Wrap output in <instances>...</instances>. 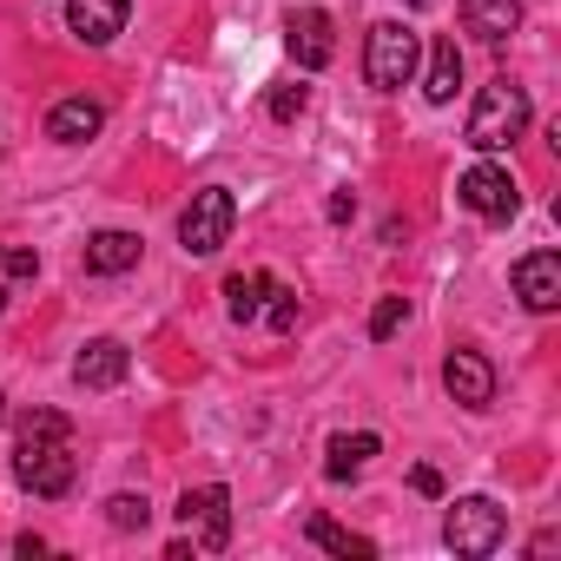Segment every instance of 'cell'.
I'll list each match as a JSON object with an SVG mask.
<instances>
[{
  "mask_svg": "<svg viewBox=\"0 0 561 561\" xmlns=\"http://www.w3.org/2000/svg\"><path fill=\"white\" fill-rule=\"evenodd\" d=\"M14 476L34 495H67L80 462H73V423L60 410H27L21 416V443H14Z\"/></svg>",
  "mask_w": 561,
  "mask_h": 561,
  "instance_id": "1",
  "label": "cell"
},
{
  "mask_svg": "<svg viewBox=\"0 0 561 561\" xmlns=\"http://www.w3.org/2000/svg\"><path fill=\"white\" fill-rule=\"evenodd\" d=\"M528 119H535L528 87H515V80H489V87H482V100L469 106L462 139H469L476 152H502V146H515V139L528 133Z\"/></svg>",
  "mask_w": 561,
  "mask_h": 561,
  "instance_id": "2",
  "label": "cell"
},
{
  "mask_svg": "<svg viewBox=\"0 0 561 561\" xmlns=\"http://www.w3.org/2000/svg\"><path fill=\"white\" fill-rule=\"evenodd\" d=\"M416 60H423V41L403 27V21H377L370 41H364V80L377 93H397L416 80Z\"/></svg>",
  "mask_w": 561,
  "mask_h": 561,
  "instance_id": "3",
  "label": "cell"
},
{
  "mask_svg": "<svg viewBox=\"0 0 561 561\" xmlns=\"http://www.w3.org/2000/svg\"><path fill=\"white\" fill-rule=\"evenodd\" d=\"M502 535H508V515H502L489 495H456V502H449V515H443V541H449L456 554H469V561L495 554V548H502Z\"/></svg>",
  "mask_w": 561,
  "mask_h": 561,
  "instance_id": "4",
  "label": "cell"
},
{
  "mask_svg": "<svg viewBox=\"0 0 561 561\" xmlns=\"http://www.w3.org/2000/svg\"><path fill=\"white\" fill-rule=\"evenodd\" d=\"M231 225H238V198H231L225 185H205V192H192V205L179 211V244H185L192 257H211V251H225Z\"/></svg>",
  "mask_w": 561,
  "mask_h": 561,
  "instance_id": "5",
  "label": "cell"
},
{
  "mask_svg": "<svg viewBox=\"0 0 561 561\" xmlns=\"http://www.w3.org/2000/svg\"><path fill=\"white\" fill-rule=\"evenodd\" d=\"M456 198L476 211V218H495V225H508L515 211H522V192H515V172L508 165H495L489 152H482V165H469L462 179H456Z\"/></svg>",
  "mask_w": 561,
  "mask_h": 561,
  "instance_id": "6",
  "label": "cell"
},
{
  "mask_svg": "<svg viewBox=\"0 0 561 561\" xmlns=\"http://www.w3.org/2000/svg\"><path fill=\"white\" fill-rule=\"evenodd\" d=\"M179 522H185V535H198L192 548L218 554V548L231 541V495H225L218 482H205V489H185V495H179Z\"/></svg>",
  "mask_w": 561,
  "mask_h": 561,
  "instance_id": "7",
  "label": "cell"
},
{
  "mask_svg": "<svg viewBox=\"0 0 561 561\" xmlns=\"http://www.w3.org/2000/svg\"><path fill=\"white\" fill-rule=\"evenodd\" d=\"M285 47H291V60H298L305 73L331 67V54H337V27H331V14H324V8H298V14L285 21Z\"/></svg>",
  "mask_w": 561,
  "mask_h": 561,
  "instance_id": "8",
  "label": "cell"
},
{
  "mask_svg": "<svg viewBox=\"0 0 561 561\" xmlns=\"http://www.w3.org/2000/svg\"><path fill=\"white\" fill-rule=\"evenodd\" d=\"M126 14H133V0H67V34L87 47H113L126 34Z\"/></svg>",
  "mask_w": 561,
  "mask_h": 561,
  "instance_id": "9",
  "label": "cell"
},
{
  "mask_svg": "<svg viewBox=\"0 0 561 561\" xmlns=\"http://www.w3.org/2000/svg\"><path fill=\"white\" fill-rule=\"evenodd\" d=\"M515 298L528 305V311H554L561 305V251H528L522 264H515Z\"/></svg>",
  "mask_w": 561,
  "mask_h": 561,
  "instance_id": "10",
  "label": "cell"
},
{
  "mask_svg": "<svg viewBox=\"0 0 561 561\" xmlns=\"http://www.w3.org/2000/svg\"><path fill=\"white\" fill-rule=\"evenodd\" d=\"M443 390H449L462 410H489V403H495V370H489L476 351H449V364H443Z\"/></svg>",
  "mask_w": 561,
  "mask_h": 561,
  "instance_id": "11",
  "label": "cell"
},
{
  "mask_svg": "<svg viewBox=\"0 0 561 561\" xmlns=\"http://www.w3.org/2000/svg\"><path fill=\"white\" fill-rule=\"evenodd\" d=\"M126 364H133V357H126L119 337H93V344L73 357V383H80V390H113V383H126Z\"/></svg>",
  "mask_w": 561,
  "mask_h": 561,
  "instance_id": "12",
  "label": "cell"
},
{
  "mask_svg": "<svg viewBox=\"0 0 561 561\" xmlns=\"http://www.w3.org/2000/svg\"><path fill=\"white\" fill-rule=\"evenodd\" d=\"M456 14H462V27L476 34V41H508V34H522V8L515 0H456Z\"/></svg>",
  "mask_w": 561,
  "mask_h": 561,
  "instance_id": "13",
  "label": "cell"
},
{
  "mask_svg": "<svg viewBox=\"0 0 561 561\" xmlns=\"http://www.w3.org/2000/svg\"><path fill=\"white\" fill-rule=\"evenodd\" d=\"M100 126H106V106L87 100V93H80V100H60V106L47 113V139H60V146H87Z\"/></svg>",
  "mask_w": 561,
  "mask_h": 561,
  "instance_id": "14",
  "label": "cell"
},
{
  "mask_svg": "<svg viewBox=\"0 0 561 561\" xmlns=\"http://www.w3.org/2000/svg\"><path fill=\"white\" fill-rule=\"evenodd\" d=\"M139 231H93L87 238V271L93 277H119V271H133L139 264Z\"/></svg>",
  "mask_w": 561,
  "mask_h": 561,
  "instance_id": "15",
  "label": "cell"
},
{
  "mask_svg": "<svg viewBox=\"0 0 561 561\" xmlns=\"http://www.w3.org/2000/svg\"><path fill=\"white\" fill-rule=\"evenodd\" d=\"M264 298H271V271L225 277V311H231V324H257L264 318Z\"/></svg>",
  "mask_w": 561,
  "mask_h": 561,
  "instance_id": "16",
  "label": "cell"
},
{
  "mask_svg": "<svg viewBox=\"0 0 561 561\" xmlns=\"http://www.w3.org/2000/svg\"><path fill=\"white\" fill-rule=\"evenodd\" d=\"M456 87H462V54H456V41H436L430 47V73H423V100L430 106H449Z\"/></svg>",
  "mask_w": 561,
  "mask_h": 561,
  "instance_id": "17",
  "label": "cell"
},
{
  "mask_svg": "<svg viewBox=\"0 0 561 561\" xmlns=\"http://www.w3.org/2000/svg\"><path fill=\"white\" fill-rule=\"evenodd\" d=\"M377 449H383V443H377L370 430H357V436H331V462H324V476H331V482H351Z\"/></svg>",
  "mask_w": 561,
  "mask_h": 561,
  "instance_id": "18",
  "label": "cell"
},
{
  "mask_svg": "<svg viewBox=\"0 0 561 561\" xmlns=\"http://www.w3.org/2000/svg\"><path fill=\"white\" fill-rule=\"evenodd\" d=\"M305 535H311L318 548L344 554V561H370V554H377V541H370V535H351V528H337L331 515H311V522H305Z\"/></svg>",
  "mask_w": 561,
  "mask_h": 561,
  "instance_id": "19",
  "label": "cell"
},
{
  "mask_svg": "<svg viewBox=\"0 0 561 561\" xmlns=\"http://www.w3.org/2000/svg\"><path fill=\"white\" fill-rule=\"evenodd\" d=\"M257 324H271L277 337H285V331H298V291L271 277V298H264V318H257Z\"/></svg>",
  "mask_w": 561,
  "mask_h": 561,
  "instance_id": "20",
  "label": "cell"
},
{
  "mask_svg": "<svg viewBox=\"0 0 561 561\" xmlns=\"http://www.w3.org/2000/svg\"><path fill=\"white\" fill-rule=\"evenodd\" d=\"M403 318H410V298H377V311H370V337L390 344V337L403 331Z\"/></svg>",
  "mask_w": 561,
  "mask_h": 561,
  "instance_id": "21",
  "label": "cell"
},
{
  "mask_svg": "<svg viewBox=\"0 0 561 561\" xmlns=\"http://www.w3.org/2000/svg\"><path fill=\"white\" fill-rule=\"evenodd\" d=\"M106 522L133 535V528H146V522H152V502H146V495H113V502H106Z\"/></svg>",
  "mask_w": 561,
  "mask_h": 561,
  "instance_id": "22",
  "label": "cell"
},
{
  "mask_svg": "<svg viewBox=\"0 0 561 561\" xmlns=\"http://www.w3.org/2000/svg\"><path fill=\"white\" fill-rule=\"evenodd\" d=\"M305 106H311V93H305V87H277V93H271V119H298Z\"/></svg>",
  "mask_w": 561,
  "mask_h": 561,
  "instance_id": "23",
  "label": "cell"
},
{
  "mask_svg": "<svg viewBox=\"0 0 561 561\" xmlns=\"http://www.w3.org/2000/svg\"><path fill=\"white\" fill-rule=\"evenodd\" d=\"M0 271H8V277H34V271H41V257H34V251H8V244H0Z\"/></svg>",
  "mask_w": 561,
  "mask_h": 561,
  "instance_id": "24",
  "label": "cell"
},
{
  "mask_svg": "<svg viewBox=\"0 0 561 561\" xmlns=\"http://www.w3.org/2000/svg\"><path fill=\"white\" fill-rule=\"evenodd\" d=\"M410 489H416V495H443V469L416 462V469H410Z\"/></svg>",
  "mask_w": 561,
  "mask_h": 561,
  "instance_id": "25",
  "label": "cell"
},
{
  "mask_svg": "<svg viewBox=\"0 0 561 561\" xmlns=\"http://www.w3.org/2000/svg\"><path fill=\"white\" fill-rule=\"evenodd\" d=\"M351 211H357V198H351V192H337V198H331V225H344Z\"/></svg>",
  "mask_w": 561,
  "mask_h": 561,
  "instance_id": "26",
  "label": "cell"
},
{
  "mask_svg": "<svg viewBox=\"0 0 561 561\" xmlns=\"http://www.w3.org/2000/svg\"><path fill=\"white\" fill-rule=\"evenodd\" d=\"M410 8H436V0H410Z\"/></svg>",
  "mask_w": 561,
  "mask_h": 561,
  "instance_id": "27",
  "label": "cell"
},
{
  "mask_svg": "<svg viewBox=\"0 0 561 561\" xmlns=\"http://www.w3.org/2000/svg\"><path fill=\"white\" fill-rule=\"evenodd\" d=\"M0 423H8V397H0Z\"/></svg>",
  "mask_w": 561,
  "mask_h": 561,
  "instance_id": "28",
  "label": "cell"
},
{
  "mask_svg": "<svg viewBox=\"0 0 561 561\" xmlns=\"http://www.w3.org/2000/svg\"><path fill=\"white\" fill-rule=\"evenodd\" d=\"M0 311H8V291H0Z\"/></svg>",
  "mask_w": 561,
  "mask_h": 561,
  "instance_id": "29",
  "label": "cell"
}]
</instances>
